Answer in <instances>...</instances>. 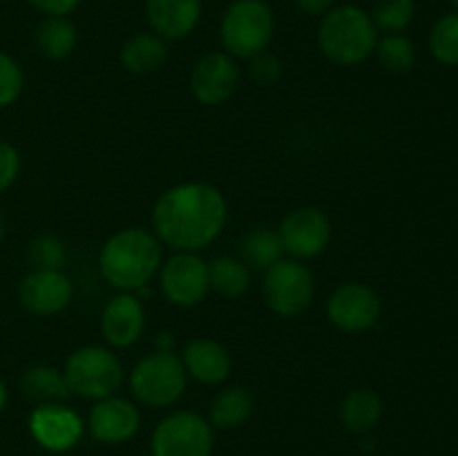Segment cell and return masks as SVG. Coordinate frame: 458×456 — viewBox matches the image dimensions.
Listing matches in <instances>:
<instances>
[{"instance_id":"9","label":"cell","mask_w":458,"mask_h":456,"mask_svg":"<svg viewBox=\"0 0 458 456\" xmlns=\"http://www.w3.org/2000/svg\"><path fill=\"white\" fill-rule=\"evenodd\" d=\"M277 235H280L284 255L307 262V259L320 258L329 249L334 240V224L325 210L316 206H300L282 217Z\"/></svg>"},{"instance_id":"24","label":"cell","mask_w":458,"mask_h":456,"mask_svg":"<svg viewBox=\"0 0 458 456\" xmlns=\"http://www.w3.org/2000/svg\"><path fill=\"white\" fill-rule=\"evenodd\" d=\"M237 258L250 268V271H268L273 264L280 262L284 258V249L277 231L267 226H255L242 237L240 241V255Z\"/></svg>"},{"instance_id":"13","label":"cell","mask_w":458,"mask_h":456,"mask_svg":"<svg viewBox=\"0 0 458 456\" xmlns=\"http://www.w3.org/2000/svg\"><path fill=\"white\" fill-rule=\"evenodd\" d=\"M242 80L237 58L219 52H208L192 65L191 94L197 103L206 107H219L233 98Z\"/></svg>"},{"instance_id":"6","label":"cell","mask_w":458,"mask_h":456,"mask_svg":"<svg viewBox=\"0 0 458 456\" xmlns=\"http://www.w3.org/2000/svg\"><path fill=\"white\" fill-rule=\"evenodd\" d=\"M188 374L177 353L152 351L132 367L128 387L134 402L150 410L177 405L188 389Z\"/></svg>"},{"instance_id":"31","label":"cell","mask_w":458,"mask_h":456,"mask_svg":"<svg viewBox=\"0 0 458 456\" xmlns=\"http://www.w3.org/2000/svg\"><path fill=\"white\" fill-rule=\"evenodd\" d=\"M22 156L13 143L0 139V195L9 190L21 177Z\"/></svg>"},{"instance_id":"22","label":"cell","mask_w":458,"mask_h":456,"mask_svg":"<svg viewBox=\"0 0 458 456\" xmlns=\"http://www.w3.org/2000/svg\"><path fill=\"white\" fill-rule=\"evenodd\" d=\"M383 418V398L369 387L352 389L340 402V420L352 434H369Z\"/></svg>"},{"instance_id":"39","label":"cell","mask_w":458,"mask_h":456,"mask_svg":"<svg viewBox=\"0 0 458 456\" xmlns=\"http://www.w3.org/2000/svg\"><path fill=\"white\" fill-rule=\"evenodd\" d=\"M356 3H362V0H356Z\"/></svg>"},{"instance_id":"16","label":"cell","mask_w":458,"mask_h":456,"mask_svg":"<svg viewBox=\"0 0 458 456\" xmlns=\"http://www.w3.org/2000/svg\"><path fill=\"white\" fill-rule=\"evenodd\" d=\"M148 316L143 300L137 293L112 295L101 311L98 329L110 349H130L146 334Z\"/></svg>"},{"instance_id":"36","label":"cell","mask_w":458,"mask_h":456,"mask_svg":"<svg viewBox=\"0 0 458 456\" xmlns=\"http://www.w3.org/2000/svg\"><path fill=\"white\" fill-rule=\"evenodd\" d=\"M7 402H9V389H7V383H4V378L0 376V414L4 411Z\"/></svg>"},{"instance_id":"30","label":"cell","mask_w":458,"mask_h":456,"mask_svg":"<svg viewBox=\"0 0 458 456\" xmlns=\"http://www.w3.org/2000/svg\"><path fill=\"white\" fill-rule=\"evenodd\" d=\"M25 92V70L12 54L0 49V110L12 107Z\"/></svg>"},{"instance_id":"8","label":"cell","mask_w":458,"mask_h":456,"mask_svg":"<svg viewBox=\"0 0 458 456\" xmlns=\"http://www.w3.org/2000/svg\"><path fill=\"white\" fill-rule=\"evenodd\" d=\"M215 429L197 411H173L150 434L152 456H213Z\"/></svg>"},{"instance_id":"11","label":"cell","mask_w":458,"mask_h":456,"mask_svg":"<svg viewBox=\"0 0 458 456\" xmlns=\"http://www.w3.org/2000/svg\"><path fill=\"white\" fill-rule=\"evenodd\" d=\"M161 295L173 307L192 308L210 293L208 262L199 253H174L161 262L159 273Z\"/></svg>"},{"instance_id":"27","label":"cell","mask_w":458,"mask_h":456,"mask_svg":"<svg viewBox=\"0 0 458 456\" xmlns=\"http://www.w3.org/2000/svg\"><path fill=\"white\" fill-rule=\"evenodd\" d=\"M369 16L378 34H403L416 18V0H374Z\"/></svg>"},{"instance_id":"23","label":"cell","mask_w":458,"mask_h":456,"mask_svg":"<svg viewBox=\"0 0 458 456\" xmlns=\"http://www.w3.org/2000/svg\"><path fill=\"white\" fill-rule=\"evenodd\" d=\"M22 396L27 401L43 405V402H63L67 396H72L67 389L63 369H56L52 365H34L22 371L18 380Z\"/></svg>"},{"instance_id":"37","label":"cell","mask_w":458,"mask_h":456,"mask_svg":"<svg viewBox=\"0 0 458 456\" xmlns=\"http://www.w3.org/2000/svg\"><path fill=\"white\" fill-rule=\"evenodd\" d=\"M4 235H7V222H4V215L3 210H0V244H3Z\"/></svg>"},{"instance_id":"19","label":"cell","mask_w":458,"mask_h":456,"mask_svg":"<svg viewBox=\"0 0 458 456\" xmlns=\"http://www.w3.org/2000/svg\"><path fill=\"white\" fill-rule=\"evenodd\" d=\"M168 40L148 31H137L123 40L119 49V61L125 72L134 76H148L159 72L168 63Z\"/></svg>"},{"instance_id":"32","label":"cell","mask_w":458,"mask_h":456,"mask_svg":"<svg viewBox=\"0 0 458 456\" xmlns=\"http://www.w3.org/2000/svg\"><path fill=\"white\" fill-rule=\"evenodd\" d=\"M282 72H284V67L276 54L262 52L250 58V76L255 79V83L264 85V88L276 85L282 79Z\"/></svg>"},{"instance_id":"3","label":"cell","mask_w":458,"mask_h":456,"mask_svg":"<svg viewBox=\"0 0 458 456\" xmlns=\"http://www.w3.org/2000/svg\"><path fill=\"white\" fill-rule=\"evenodd\" d=\"M378 30L360 4H335L320 18L318 47L338 67H356L369 61L378 45Z\"/></svg>"},{"instance_id":"17","label":"cell","mask_w":458,"mask_h":456,"mask_svg":"<svg viewBox=\"0 0 458 456\" xmlns=\"http://www.w3.org/2000/svg\"><path fill=\"white\" fill-rule=\"evenodd\" d=\"M148 30L164 40H183L199 27L204 0H143Z\"/></svg>"},{"instance_id":"5","label":"cell","mask_w":458,"mask_h":456,"mask_svg":"<svg viewBox=\"0 0 458 456\" xmlns=\"http://www.w3.org/2000/svg\"><path fill=\"white\" fill-rule=\"evenodd\" d=\"M72 396L85 401H101L114 396L125 383V369L114 349L103 344H83L67 356L63 367Z\"/></svg>"},{"instance_id":"4","label":"cell","mask_w":458,"mask_h":456,"mask_svg":"<svg viewBox=\"0 0 458 456\" xmlns=\"http://www.w3.org/2000/svg\"><path fill=\"white\" fill-rule=\"evenodd\" d=\"M276 34V13L267 0H231L219 18V43L233 58L250 61L267 52Z\"/></svg>"},{"instance_id":"10","label":"cell","mask_w":458,"mask_h":456,"mask_svg":"<svg viewBox=\"0 0 458 456\" xmlns=\"http://www.w3.org/2000/svg\"><path fill=\"white\" fill-rule=\"evenodd\" d=\"M327 320L343 334H365L378 325L383 316V300L374 286L365 282H344L325 304Z\"/></svg>"},{"instance_id":"7","label":"cell","mask_w":458,"mask_h":456,"mask_svg":"<svg viewBox=\"0 0 458 456\" xmlns=\"http://www.w3.org/2000/svg\"><path fill=\"white\" fill-rule=\"evenodd\" d=\"M316 275L300 259L282 258L268 271H264V302L277 317L291 320L307 313L316 300Z\"/></svg>"},{"instance_id":"28","label":"cell","mask_w":458,"mask_h":456,"mask_svg":"<svg viewBox=\"0 0 458 456\" xmlns=\"http://www.w3.org/2000/svg\"><path fill=\"white\" fill-rule=\"evenodd\" d=\"M428 49L443 65L458 67V12L445 13L434 22L428 36Z\"/></svg>"},{"instance_id":"29","label":"cell","mask_w":458,"mask_h":456,"mask_svg":"<svg viewBox=\"0 0 458 456\" xmlns=\"http://www.w3.org/2000/svg\"><path fill=\"white\" fill-rule=\"evenodd\" d=\"M27 262L31 268H40V271H63L67 262L65 241L52 232L36 235L27 244Z\"/></svg>"},{"instance_id":"21","label":"cell","mask_w":458,"mask_h":456,"mask_svg":"<svg viewBox=\"0 0 458 456\" xmlns=\"http://www.w3.org/2000/svg\"><path fill=\"white\" fill-rule=\"evenodd\" d=\"M34 43L47 61H67L79 45V30L70 16H43L34 30Z\"/></svg>"},{"instance_id":"2","label":"cell","mask_w":458,"mask_h":456,"mask_svg":"<svg viewBox=\"0 0 458 456\" xmlns=\"http://www.w3.org/2000/svg\"><path fill=\"white\" fill-rule=\"evenodd\" d=\"M164 262V244L148 228H121L98 250L101 277L119 293H137L150 286Z\"/></svg>"},{"instance_id":"26","label":"cell","mask_w":458,"mask_h":456,"mask_svg":"<svg viewBox=\"0 0 458 456\" xmlns=\"http://www.w3.org/2000/svg\"><path fill=\"white\" fill-rule=\"evenodd\" d=\"M374 56L378 58L380 67L387 70L389 74H407L414 70L416 58V45L410 36L405 34H383L376 45Z\"/></svg>"},{"instance_id":"40","label":"cell","mask_w":458,"mask_h":456,"mask_svg":"<svg viewBox=\"0 0 458 456\" xmlns=\"http://www.w3.org/2000/svg\"><path fill=\"white\" fill-rule=\"evenodd\" d=\"M67 456H72V454H70V452H67Z\"/></svg>"},{"instance_id":"18","label":"cell","mask_w":458,"mask_h":456,"mask_svg":"<svg viewBox=\"0 0 458 456\" xmlns=\"http://www.w3.org/2000/svg\"><path fill=\"white\" fill-rule=\"evenodd\" d=\"M182 365L188 378L206 387H219L231 378L233 358L222 342L213 338L188 340L182 349Z\"/></svg>"},{"instance_id":"12","label":"cell","mask_w":458,"mask_h":456,"mask_svg":"<svg viewBox=\"0 0 458 456\" xmlns=\"http://www.w3.org/2000/svg\"><path fill=\"white\" fill-rule=\"evenodd\" d=\"M36 445L54 454H67L85 436V420L65 402H43L31 410L27 418Z\"/></svg>"},{"instance_id":"35","label":"cell","mask_w":458,"mask_h":456,"mask_svg":"<svg viewBox=\"0 0 458 456\" xmlns=\"http://www.w3.org/2000/svg\"><path fill=\"white\" fill-rule=\"evenodd\" d=\"M152 347L159 353H174V335L170 331H157L152 338Z\"/></svg>"},{"instance_id":"25","label":"cell","mask_w":458,"mask_h":456,"mask_svg":"<svg viewBox=\"0 0 458 456\" xmlns=\"http://www.w3.org/2000/svg\"><path fill=\"white\" fill-rule=\"evenodd\" d=\"M210 291L226 300H237L250 289V268L237 255H217L208 262Z\"/></svg>"},{"instance_id":"20","label":"cell","mask_w":458,"mask_h":456,"mask_svg":"<svg viewBox=\"0 0 458 456\" xmlns=\"http://www.w3.org/2000/svg\"><path fill=\"white\" fill-rule=\"evenodd\" d=\"M255 411V396L249 387L242 384H228L222 387L208 407V423L213 429L231 432L249 423Z\"/></svg>"},{"instance_id":"33","label":"cell","mask_w":458,"mask_h":456,"mask_svg":"<svg viewBox=\"0 0 458 456\" xmlns=\"http://www.w3.org/2000/svg\"><path fill=\"white\" fill-rule=\"evenodd\" d=\"M25 3L43 16H70L83 4V0H25Z\"/></svg>"},{"instance_id":"15","label":"cell","mask_w":458,"mask_h":456,"mask_svg":"<svg viewBox=\"0 0 458 456\" xmlns=\"http://www.w3.org/2000/svg\"><path fill=\"white\" fill-rule=\"evenodd\" d=\"M85 429L89 436L103 445H121L132 441L141 429V411L139 405L130 398L107 396L94 402L88 411Z\"/></svg>"},{"instance_id":"1","label":"cell","mask_w":458,"mask_h":456,"mask_svg":"<svg viewBox=\"0 0 458 456\" xmlns=\"http://www.w3.org/2000/svg\"><path fill=\"white\" fill-rule=\"evenodd\" d=\"M152 232L174 253H201L228 224V201L217 186L183 182L170 186L152 206Z\"/></svg>"},{"instance_id":"38","label":"cell","mask_w":458,"mask_h":456,"mask_svg":"<svg viewBox=\"0 0 458 456\" xmlns=\"http://www.w3.org/2000/svg\"><path fill=\"white\" fill-rule=\"evenodd\" d=\"M447 3H450L452 7H454V12H458V0H447Z\"/></svg>"},{"instance_id":"34","label":"cell","mask_w":458,"mask_h":456,"mask_svg":"<svg viewBox=\"0 0 458 456\" xmlns=\"http://www.w3.org/2000/svg\"><path fill=\"white\" fill-rule=\"evenodd\" d=\"M295 7L311 18H322L329 9L335 7V0H293Z\"/></svg>"},{"instance_id":"14","label":"cell","mask_w":458,"mask_h":456,"mask_svg":"<svg viewBox=\"0 0 458 456\" xmlns=\"http://www.w3.org/2000/svg\"><path fill=\"white\" fill-rule=\"evenodd\" d=\"M74 300V284L65 271L31 268L18 282V302L30 316H61Z\"/></svg>"}]
</instances>
